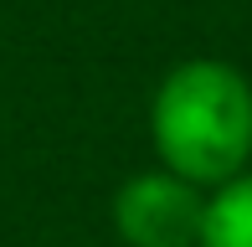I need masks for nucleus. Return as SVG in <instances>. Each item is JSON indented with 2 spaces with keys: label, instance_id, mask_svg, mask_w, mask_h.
Returning a JSON list of instances; mask_svg holds the SVG:
<instances>
[{
  "label": "nucleus",
  "instance_id": "1",
  "mask_svg": "<svg viewBox=\"0 0 252 247\" xmlns=\"http://www.w3.org/2000/svg\"><path fill=\"white\" fill-rule=\"evenodd\" d=\"M150 129L159 160L180 181L226 185L252 154V83L216 57L180 62L155 93Z\"/></svg>",
  "mask_w": 252,
  "mask_h": 247
},
{
  "label": "nucleus",
  "instance_id": "2",
  "mask_svg": "<svg viewBox=\"0 0 252 247\" xmlns=\"http://www.w3.org/2000/svg\"><path fill=\"white\" fill-rule=\"evenodd\" d=\"M206 201L175 170L134 175L113 196V227L129 247H196Z\"/></svg>",
  "mask_w": 252,
  "mask_h": 247
},
{
  "label": "nucleus",
  "instance_id": "3",
  "mask_svg": "<svg viewBox=\"0 0 252 247\" xmlns=\"http://www.w3.org/2000/svg\"><path fill=\"white\" fill-rule=\"evenodd\" d=\"M196 247H252V175H232L216 201H206Z\"/></svg>",
  "mask_w": 252,
  "mask_h": 247
}]
</instances>
